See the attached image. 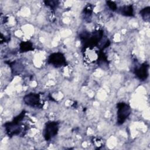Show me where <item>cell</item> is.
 I'll list each match as a JSON object with an SVG mask.
<instances>
[{
	"mask_svg": "<svg viewBox=\"0 0 150 150\" xmlns=\"http://www.w3.org/2000/svg\"><path fill=\"white\" fill-rule=\"evenodd\" d=\"M93 12V6L91 4H87V6L83 9V13L85 18H89Z\"/></svg>",
	"mask_w": 150,
	"mask_h": 150,
	"instance_id": "11",
	"label": "cell"
},
{
	"mask_svg": "<svg viewBox=\"0 0 150 150\" xmlns=\"http://www.w3.org/2000/svg\"><path fill=\"white\" fill-rule=\"evenodd\" d=\"M25 114L26 111L23 110L19 115L13 118L12 121L6 122L4 124L6 133L8 137H12L14 135H18L23 132V128L21 121L24 118Z\"/></svg>",
	"mask_w": 150,
	"mask_h": 150,
	"instance_id": "1",
	"label": "cell"
},
{
	"mask_svg": "<svg viewBox=\"0 0 150 150\" xmlns=\"http://www.w3.org/2000/svg\"><path fill=\"white\" fill-rule=\"evenodd\" d=\"M47 62L55 67H60L67 65L64 55L60 52H55L50 54L49 56Z\"/></svg>",
	"mask_w": 150,
	"mask_h": 150,
	"instance_id": "5",
	"label": "cell"
},
{
	"mask_svg": "<svg viewBox=\"0 0 150 150\" xmlns=\"http://www.w3.org/2000/svg\"><path fill=\"white\" fill-rule=\"evenodd\" d=\"M44 3L46 6L50 7L53 10L57 8L59 5V1H45Z\"/></svg>",
	"mask_w": 150,
	"mask_h": 150,
	"instance_id": "13",
	"label": "cell"
},
{
	"mask_svg": "<svg viewBox=\"0 0 150 150\" xmlns=\"http://www.w3.org/2000/svg\"><path fill=\"white\" fill-rule=\"evenodd\" d=\"M117 124L118 125L123 124L131 113L130 106L124 103L120 102L117 104Z\"/></svg>",
	"mask_w": 150,
	"mask_h": 150,
	"instance_id": "3",
	"label": "cell"
},
{
	"mask_svg": "<svg viewBox=\"0 0 150 150\" xmlns=\"http://www.w3.org/2000/svg\"><path fill=\"white\" fill-rule=\"evenodd\" d=\"M59 131V122L57 121H49L45 127L43 136L46 141H49L54 137Z\"/></svg>",
	"mask_w": 150,
	"mask_h": 150,
	"instance_id": "4",
	"label": "cell"
},
{
	"mask_svg": "<svg viewBox=\"0 0 150 150\" xmlns=\"http://www.w3.org/2000/svg\"><path fill=\"white\" fill-rule=\"evenodd\" d=\"M19 50L21 52H27L33 50V45L29 41H22L19 45Z\"/></svg>",
	"mask_w": 150,
	"mask_h": 150,
	"instance_id": "9",
	"label": "cell"
},
{
	"mask_svg": "<svg viewBox=\"0 0 150 150\" xmlns=\"http://www.w3.org/2000/svg\"><path fill=\"white\" fill-rule=\"evenodd\" d=\"M148 64L146 63H144L140 66L139 67L135 70L134 73L139 80L144 81L146 80L148 76Z\"/></svg>",
	"mask_w": 150,
	"mask_h": 150,
	"instance_id": "7",
	"label": "cell"
},
{
	"mask_svg": "<svg viewBox=\"0 0 150 150\" xmlns=\"http://www.w3.org/2000/svg\"><path fill=\"white\" fill-rule=\"evenodd\" d=\"M23 101L25 103V104L32 107H42V104L40 102V97L39 94L33 93L28 94L24 96Z\"/></svg>",
	"mask_w": 150,
	"mask_h": 150,
	"instance_id": "6",
	"label": "cell"
},
{
	"mask_svg": "<svg viewBox=\"0 0 150 150\" xmlns=\"http://www.w3.org/2000/svg\"><path fill=\"white\" fill-rule=\"evenodd\" d=\"M106 4H107V5L110 8V9L112 11H115L117 10V6L115 2L112 1H107Z\"/></svg>",
	"mask_w": 150,
	"mask_h": 150,
	"instance_id": "14",
	"label": "cell"
},
{
	"mask_svg": "<svg viewBox=\"0 0 150 150\" xmlns=\"http://www.w3.org/2000/svg\"><path fill=\"white\" fill-rule=\"evenodd\" d=\"M103 36V31L98 30L93 33L84 32L80 35V38L83 44V49L86 50L87 48L93 49L97 46Z\"/></svg>",
	"mask_w": 150,
	"mask_h": 150,
	"instance_id": "2",
	"label": "cell"
},
{
	"mask_svg": "<svg viewBox=\"0 0 150 150\" xmlns=\"http://www.w3.org/2000/svg\"><path fill=\"white\" fill-rule=\"evenodd\" d=\"M140 15L142 18L145 22H149L150 20V7L146 6L142 9H141L139 12Z\"/></svg>",
	"mask_w": 150,
	"mask_h": 150,
	"instance_id": "10",
	"label": "cell"
},
{
	"mask_svg": "<svg viewBox=\"0 0 150 150\" xmlns=\"http://www.w3.org/2000/svg\"><path fill=\"white\" fill-rule=\"evenodd\" d=\"M120 12L121 15L125 16H134V8L132 5H125L120 8Z\"/></svg>",
	"mask_w": 150,
	"mask_h": 150,
	"instance_id": "8",
	"label": "cell"
},
{
	"mask_svg": "<svg viewBox=\"0 0 150 150\" xmlns=\"http://www.w3.org/2000/svg\"><path fill=\"white\" fill-rule=\"evenodd\" d=\"M108 63L107 56L103 52V50H100L98 54V63L100 64V63Z\"/></svg>",
	"mask_w": 150,
	"mask_h": 150,
	"instance_id": "12",
	"label": "cell"
}]
</instances>
